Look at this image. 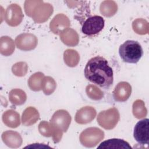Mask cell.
Returning a JSON list of instances; mask_svg holds the SVG:
<instances>
[{
    "mask_svg": "<svg viewBox=\"0 0 149 149\" xmlns=\"http://www.w3.org/2000/svg\"><path fill=\"white\" fill-rule=\"evenodd\" d=\"M84 73L88 81L101 87L108 88L113 83L112 69L102 56H97L90 59L86 65Z\"/></svg>",
    "mask_w": 149,
    "mask_h": 149,
    "instance_id": "obj_1",
    "label": "cell"
},
{
    "mask_svg": "<svg viewBox=\"0 0 149 149\" xmlns=\"http://www.w3.org/2000/svg\"><path fill=\"white\" fill-rule=\"evenodd\" d=\"M119 54L123 62L136 63L142 57L143 51L139 42L127 40L119 47Z\"/></svg>",
    "mask_w": 149,
    "mask_h": 149,
    "instance_id": "obj_2",
    "label": "cell"
},
{
    "mask_svg": "<svg viewBox=\"0 0 149 149\" xmlns=\"http://www.w3.org/2000/svg\"><path fill=\"white\" fill-rule=\"evenodd\" d=\"M104 132L100 129L91 127L86 129L80 135L81 144L86 147L91 148L96 146L104 138Z\"/></svg>",
    "mask_w": 149,
    "mask_h": 149,
    "instance_id": "obj_3",
    "label": "cell"
},
{
    "mask_svg": "<svg viewBox=\"0 0 149 149\" xmlns=\"http://www.w3.org/2000/svg\"><path fill=\"white\" fill-rule=\"evenodd\" d=\"M120 118L119 112L115 107L101 111L97 116V122L100 126L107 130L114 128Z\"/></svg>",
    "mask_w": 149,
    "mask_h": 149,
    "instance_id": "obj_4",
    "label": "cell"
},
{
    "mask_svg": "<svg viewBox=\"0 0 149 149\" xmlns=\"http://www.w3.org/2000/svg\"><path fill=\"white\" fill-rule=\"evenodd\" d=\"M105 24L102 17L98 15L89 17L83 24L81 31L87 36H93L100 33Z\"/></svg>",
    "mask_w": 149,
    "mask_h": 149,
    "instance_id": "obj_5",
    "label": "cell"
},
{
    "mask_svg": "<svg viewBox=\"0 0 149 149\" xmlns=\"http://www.w3.org/2000/svg\"><path fill=\"white\" fill-rule=\"evenodd\" d=\"M53 11V6L50 3H44L42 1L34 8L32 12L31 17L36 23H42L49 19Z\"/></svg>",
    "mask_w": 149,
    "mask_h": 149,
    "instance_id": "obj_6",
    "label": "cell"
},
{
    "mask_svg": "<svg viewBox=\"0 0 149 149\" xmlns=\"http://www.w3.org/2000/svg\"><path fill=\"white\" fill-rule=\"evenodd\" d=\"M71 120V116L67 111L59 109L53 114L50 122L55 127L63 132H66L69 127Z\"/></svg>",
    "mask_w": 149,
    "mask_h": 149,
    "instance_id": "obj_7",
    "label": "cell"
},
{
    "mask_svg": "<svg viewBox=\"0 0 149 149\" xmlns=\"http://www.w3.org/2000/svg\"><path fill=\"white\" fill-rule=\"evenodd\" d=\"M23 14L19 5L16 3L9 5L6 10L5 19L7 24L10 26H18L22 21Z\"/></svg>",
    "mask_w": 149,
    "mask_h": 149,
    "instance_id": "obj_8",
    "label": "cell"
},
{
    "mask_svg": "<svg viewBox=\"0 0 149 149\" xmlns=\"http://www.w3.org/2000/svg\"><path fill=\"white\" fill-rule=\"evenodd\" d=\"M148 122L149 120L147 118L142 119L136 123L134 128V138L142 145L148 144Z\"/></svg>",
    "mask_w": 149,
    "mask_h": 149,
    "instance_id": "obj_9",
    "label": "cell"
},
{
    "mask_svg": "<svg viewBox=\"0 0 149 149\" xmlns=\"http://www.w3.org/2000/svg\"><path fill=\"white\" fill-rule=\"evenodd\" d=\"M17 48L22 51L34 49L38 43L36 36L31 33H22L17 36L15 39Z\"/></svg>",
    "mask_w": 149,
    "mask_h": 149,
    "instance_id": "obj_10",
    "label": "cell"
},
{
    "mask_svg": "<svg viewBox=\"0 0 149 149\" xmlns=\"http://www.w3.org/2000/svg\"><path fill=\"white\" fill-rule=\"evenodd\" d=\"M38 129L41 134L45 137H52L54 142L57 143L59 142L62 137L63 132L55 127L50 122L43 120L41 122L38 126Z\"/></svg>",
    "mask_w": 149,
    "mask_h": 149,
    "instance_id": "obj_11",
    "label": "cell"
},
{
    "mask_svg": "<svg viewBox=\"0 0 149 149\" xmlns=\"http://www.w3.org/2000/svg\"><path fill=\"white\" fill-rule=\"evenodd\" d=\"M70 20L66 15L59 13L51 21L49 28L51 31L54 34H60L62 31L70 26Z\"/></svg>",
    "mask_w": 149,
    "mask_h": 149,
    "instance_id": "obj_12",
    "label": "cell"
},
{
    "mask_svg": "<svg viewBox=\"0 0 149 149\" xmlns=\"http://www.w3.org/2000/svg\"><path fill=\"white\" fill-rule=\"evenodd\" d=\"M132 87L126 81L119 82L113 91V97L116 101L125 102L130 96Z\"/></svg>",
    "mask_w": 149,
    "mask_h": 149,
    "instance_id": "obj_13",
    "label": "cell"
},
{
    "mask_svg": "<svg viewBox=\"0 0 149 149\" xmlns=\"http://www.w3.org/2000/svg\"><path fill=\"white\" fill-rule=\"evenodd\" d=\"M95 109L90 106L82 107L75 115V121L79 124H87L91 122L96 116Z\"/></svg>",
    "mask_w": 149,
    "mask_h": 149,
    "instance_id": "obj_14",
    "label": "cell"
},
{
    "mask_svg": "<svg viewBox=\"0 0 149 149\" xmlns=\"http://www.w3.org/2000/svg\"><path fill=\"white\" fill-rule=\"evenodd\" d=\"M1 137L3 142L9 147L16 148L22 146L23 140L20 134L17 132L7 130L2 133Z\"/></svg>",
    "mask_w": 149,
    "mask_h": 149,
    "instance_id": "obj_15",
    "label": "cell"
},
{
    "mask_svg": "<svg viewBox=\"0 0 149 149\" xmlns=\"http://www.w3.org/2000/svg\"><path fill=\"white\" fill-rule=\"evenodd\" d=\"M59 36L63 43L68 46L73 47L77 45L79 43V35L73 29L68 28L64 30L60 33Z\"/></svg>",
    "mask_w": 149,
    "mask_h": 149,
    "instance_id": "obj_16",
    "label": "cell"
},
{
    "mask_svg": "<svg viewBox=\"0 0 149 149\" xmlns=\"http://www.w3.org/2000/svg\"><path fill=\"white\" fill-rule=\"evenodd\" d=\"M40 118L37 109L34 107H29L24 109L22 116V122L23 125L29 126L34 125Z\"/></svg>",
    "mask_w": 149,
    "mask_h": 149,
    "instance_id": "obj_17",
    "label": "cell"
},
{
    "mask_svg": "<svg viewBox=\"0 0 149 149\" xmlns=\"http://www.w3.org/2000/svg\"><path fill=\"white\" fill-rule=\"evenodd\" d=\"M2 119L3 123L11 128H16L20 124L19 114L13 109L5 111L2 115Z\"/></svg>",
    "mask_w": 149,
    "mask_h": 149,
    "instance_id": "obj_18",
    "label": "cell"
},
{
    "mask_svg": "<svg viewBox=\"0 0 149 149\" xmlns=\"http://www.w3.org/2000/svg\"><path fill=\"white\" fill-rule=\"evenodd\" d=\"M98 148H132L129 144L119 139H111L102 142Z\"/></svg>",
    "mask_w": 149,
    "mask_h": 149,
    "instance_id": "obj_19",
    "label": "cell"
},
{
    "mask_svg": "<svg viewBox=\"0 0 149 149\" xmlns=\"http://www.w3.org/2000/svg\"><path fill=\"white\" fill-rule=\"evenodd\" d=\"M15 46L13 40L8 36H2L0 39V52L4 56H9L15 51Z\"/></svg>",
    "mask_w": 149,
    "mask_h": 149,
    "instance_id": "obj_20",
    "label": "cell"
},
{
    "mask_svg": "<svg viewBox=\"0 0 149 149\" xmlns=\"http://www.w3.org/2000/svg\"><path fill=\"white\" fill-rule=\"evenodd\" d=\"M9 98L12 104L16 105H20L26 102L27 95L23 90L19 88H15L9 92Z\"/></svg>",
    "mask_w": 149,
    "mask_h": 149,
    "instance_id": "obj_21",
    "label": "cell"
},
{
    "mask_svg": "<svg viewBox=\"0 0 149 149\" xmlns=\"http://www.w3.org/2000/svg\"><path fill=\"white\" fill-rule=\"evenodd\" d=\"M118 5L113 1H104L100 6L101 13L105 17H111L117 12Z\"/></svg>",
    "mask_w": 149,
    "mask_h": 149,
    "instance_id": "obj_22",
    "label": "cell"
},
{
    "mask_svg": "<svg viewBox=\"0 0 149 149\" xmlns=\"http://www.w3.org/2000/svg\"><path fill=\"white\" fill-rule=\"evenodd\" d=\"M63 59L66 65L69 67H74L79 62V54L76 50L68 49L63 53Z\"/></svg>",
    "mask_w": 149,
    "mask_h": 149,
    "instance_id": "obj_23",
    "label": "cell"
},
{
    "mask_svg": "<svg viewBox=\"0 0 149 149\" xmlns=\"http://www.w3.org/2000/svg\"><path fill=\"white\" fill-rule=\"evenodd\" d=\"M44 74L42 72H38L32 74L28 80V85L29 88L34 91H38L41 90V83Z\"/></svg>",
    "mask_w": 149,
    "mask_h": 149,
    "instance_id": "obj_24",
    "label": "cell"
},
{
    "mask_svg": "<svg viewBox=\"0 0 149 149\" xmlns=\"http://www.w3.org/2000/svg\"><path fill=\"white\" fill-rule=\"evenodd\" d=\"M132 27L135 33L140 35L147 34L149 31L148 22L142 18H138L132 23Z\"/></svg>",
    "mask_w": 149,
    "mask_h": 149,
    "instance_id": "obj_25",
    "label": "cell"
},
{
    "mask_svg": "<svg viewBox=\"0 0 149 149\" xmlns=\"http://www.w3.org/2000/svg\"><path fill=\"white\" fill-rule=\"evenodd\" d=\"M132 112L133 115L137 119H141L146 116L147 110L144 101L141 100H136L133 104Z\"/></svg>",
    "mask_w": 149,
    "mask_h": 149,
    "instance_id": "obj_26",
    "label": "cell"
},
{
    "mask_svg": "<svg viewBox=\"0 0 149 149\" xmlns=\"http://www.w3.org/2000/svg\"><path fill=\"white\" fill-rule=\"evenodd\" d=\"M56 83L55 80L50 76H45L43 78L41 83V88L45 95L52 94L56 89Z\"/></svg>",
    "mask_w": 149,
    "mask_h": 149,
    "instance_id": "obj_27",
    "label": "cell"
},
{
    "mask_svg": "<svg viewBox=\"0 0 149 149\" xmlns=\"http://www.w3.org/2000/svg\"><path fill=\"white\" fill-rule=\"evenodd\" d=\"M86 93L87 96L93 100H100L104 96L103 92L96 86L89 84L86 88Z\"/></svg>",
    "mask_w": 149,
    "mask_h": 149,
    "instance_id": "obj_28",
    "label": "cell"
},
{
    "mask_svg": "<svg viewBox=\"0 0 149 149\" xmlns=\"http://www.w3.org/2000/svg\"><path fill=\"white\" fill-rule=\"evenodd\" d=\"M28 70V66L26 62H19L15 63L12 67V73L17 76L22 77L26 74Z\"/></svg>",
    "mask_w": 149,
    "mask_h": 149,
    "instance_id": "obj_29",
    "label": "cell"
},
{
    "mask_svg": "<svg viewBox=\"0 0 149 149\" xmlns=\"http://www.w3.org/2000/svg\"><path fill=\"white\" fill-rule=\"evenodd\" d=\"M42 2V1H26L24 2V10L26 15L29 17H31L34 8Z\"/></svg>",
    "mask_w": 149,
    "mask_h": 149,
    "instance_id": "obj_30",
    "label": "cell"
}]
</instances>
